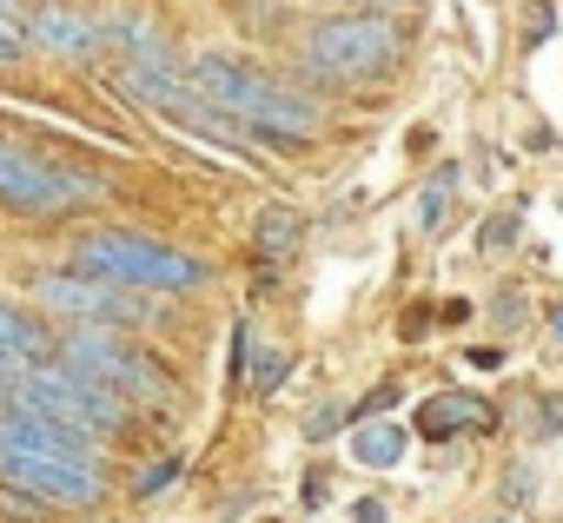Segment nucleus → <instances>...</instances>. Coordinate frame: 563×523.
Listing matches in <instances>:
<instances>
[{"label":"nucleus","mask_w":563,"mask_h":523,"mask_svg":"<svg viewBox=\"0 0 563 523\" xmlns=\"http://www.w3.org/2000/svg\"><path fill=\"white\" fill-rule=\"evenodd\" d=\"M411 444H418V431H411L405 418H365V424H352V437H345V450H352L358 470H398V464L411 457Z\"/></svg>","instance_id":"13"},{"label":"nucleus","mask_w":563,"mask_h":523,"mask_svg":"<svg viewBox=\"0 0 563 523\" xmlns=\"http://www.w3.org/2000/svg\"><path fill=\"white\" fill-rule=\"evenodd\" d=\"M471 319H477L471 299H444V305H438V325H471Z\"/></svg>","instance_id":"30"},{"label":"nucleus","mask_w":563,"mask_h":523,"mask_svg":"<svg viewBox=\"0 0 563 523\" xmlns=\"http://www.w3.org/2000/svg\"><path fill=\"white\" fill-rule=\"evenodd\" d=\"M192 87L225 120H239L252 133V146H265V153L292 159V153H312L319 133H325V100L312 87L272 74V67H258V60H245L232 47H199L192 54Z\"/></svg>","instance_id":"1"},{"label":"nucleus","mask_w":563,"mask_h":523,"mask_svg":"<svg viewBox=\"0 0 563 523\" xmlns=\"http://www.w3.org/2000/svg\"><path fill=\"white\" fill-rule=\"evenodd\" d=\"M0 477L34 490L54 510H107L113 503V470H87V464L47 457V450H21V444H0Z\"/></svg>","instance_id":"8"},{"label":"nucleus","mask_w":563,"mask_h":523,"mask_svg":"<svg viewBox=\"0 0 563 523\" xmlns=\"http://www.w3.org/2000/svg\"><path fill=\"white\" fill-rule=\"evenodd\" d=\"M431 325H438V305H411V319L398 325V338H405V345H418V338H424Z\"/></svg>","instance_id":"29"},{"label":"nucleus","mask_w":563,"mask_h":523,"mask_svg":"<svg viewBox=\"0 0 563 523\" xmlns=\"http://www.w3.org/2000/svg\"><path fill=\"white\" fill-rule=\"evenodd\" d=\"M464 365H477V371H504V352H497V345H471Z\"/></svg>","instance_id":"31"},{"label":"nucleus","mask_w":563,"mask_h":523,"mask_svg":"<svg viewBox=\"0 0 563 523\" xmlns=\"http://www.w3.org/2000/svg\"><path fill=\"white\" fill-rule=\"evenodd\" d=\"M497 497H504L510 510H523V503L537 497V464H510V470H504V483H497Z\"/></svg>","instance_id":"23"},{"label":"nucleus","mask_w":563,"mask_h":523,"mask_svg":"<svg viewBox=\"0 0 563 523\" xmlns=\"http://www.w3.org/2000/svg\"><path fill=\"white\" fill-rule=\"evenodd\" d=\"M517 238H523V205H497V212L477 225V258H504Z\"/></svg>","instance_id":"16"},{"label":"nucleus","mask_w":563,"mask_h":523,"mask_svg":"<svg viewBox=\"0 0 563 523\" xmlns=\"http://www.w3.org/2000/svg\"><path fill=\"white\" fill-rule=\"evenodd\" d=\"M306 8H325V14H418L424 0H306Z\"/></svg>","instance_id":"20"},{"label":"nucleus","mask_w":563,"mask_h":523,"mask_svg":"<svg viewBox=\"0 0 563 523\" xmlns=\"http://www.w3.org/2000/svg\"><path fill=\"white\" fill-rule=\"evenodd\" d=\"M530 437H563V391H543V398H537Z\"/></svg>","instance_id":"25"},{"label":"nucleus","mask_w":563,"mask_h":523,"mask_svg":"<svg viewBox=\"0 0 563 523\" xmlns=\"http://www.w3.org/2000/svg\"><path fill=\"white\" fill-rule=\"evenodd\" d=\"M497 404L490 398H477V391H431L424 404H418V418H411V431L424 437V444H451V437H477V431H497Z\"/></svg>","instance_id":"12"},{"label":"nucleus","mask_w":563,"mask_h":523,"mask_svg":"<svg viewBox=\"0 0 563 523\" xmlns=\"http://www.w3.org/2000/svg\"><path fill=\"white\" fill-rule=\"evenodd\" d=\"M556 34V8H550V0H537V8L523 14V47H543Z\"/></svg>","instance_id":"26"},{"label":"nucleus","mask_w":563,"mask_h":523,"mask_svg":"<svg viewBox=\"0 0 563 523\" xmlns=\"http://www.w3.org/2000/svg\"><path fill=\"white\" fill-rule=\"evenodd\" d=\"M27 305H34L54 332H133V338H153V332L173 325V299L87 279V272L60 266V258L27 272Z\"/></svg>","instance_id":"5"},{"label":"nucleus","mask_w":563,"mask_h":523,"mask_svg":"<svg viewBox=\"0 0 563 523\" xmlns=\"http://www.w3.org/2000/svg\"><path fill=\"white\" fill-rule=\"evenodd\" d=\"M8 411H14V378L0 371V418H8Z\"/></svg>","instance_id":"33"},{"label":"nucleus","mask_w":563,"mask_h":523,"mask_svg":"<svg viewBox=\"0 0 563 523\" xmlns=\"http://www.w3.org/2000/svg\"><path fill=\"white\" fill-rule=\"evenodd\" d=\"M27 60H34L27 34H21V27H8V21H0V74H21Z\"/></svg>","instance_id":"24"},{"label":"nucleus","mask_w":563,"mask_h":523,"mask_svg":"<svg viewBox=\"0 0 563 523\" xmlns=\"http://www.w3.org/2000/svg\"><path fill=\"white\" fill-rule=\"evenodd\" d=\"M345 523H391V503L385 497H352L345 503Z\"/></svg>","instance_id":"28"},{"label":"nucleus","mask_w":563,"mask_h":523,"mask_svg":"<svg viewBox=\"0 0 563 523\" xmlns=\"http://www.w3.org/2000/svg\"><path fill=\"white\" fill-rule=\"evenodd\" d=\"M225 371H232V385H252V325H245V319L232 325V345H225Z\"/></svg>","instance_id":"22"},{"label":"nucleus","mask_w":563,"mask_h":523,"mask_svg":"<svg viewBox=\"0 0 563 523\" xmlns=\"http://www.w3.org/2000/svg\"><path fill=\"white\" fill-rule=\"evenodd\" d=\"M120 199V179L93 159H67L54 146L0 133V212L27 225H74L80 212H100Z\"/></svg>","instance_id":"3"},{"label":"nucleus","mask_w":563,"mask_h":523,"mask_svg":"<svg viewBox=\"0 0 563 523\" xmlns=\"http://www.w3.org/2000/svg\"><path fill=\"white\" fill-rule=\"evenodd\" d=\"M405 404V378H385V385H372L358 404H352V418L365 424V418H385V411H398Z\"/></svg>","instance_id":"21"},{"label":"nucleus","mask_w":563,"mask_h":523,"mask_svg":"<svg viewBox=\"0 0 563 523\" xmlns=\"http://www.w3.org/2000/svg\"><path fill=\"white\" fill-rule=\"evenodd\" d=\"M60 365H74L80 378H93L100 391L126 398L140 418H159L179 404V378L166 371L159 352H146V338L133 332H60Z\"/></svg>","instance_id":"7"},{"label":"nucleus","mask_w":563,"mask_h":523,"mask_svg":"<svg viewBox=\"0 0 563 523\" xmlns=\"http://www.w3.org/2000/svg\"><path fill=\"white\" fill-rule=\"evenodd\" d=\"M286 378H292V352H258L252 358V398H278Z\"/></svg>","instance_id":"18"},{"label":"nucleus","mask_w":563,"mask_h":523,"mask_svg":"<svg viewBox=\"0 0 563 523\" xmlns=\"http://www.w3.org/2000/svg\"><path fill=\"white\" fill-rule=\"evenodd\" d=\"M54 352H60V332L27 299H0V371L21 378L34 365H54Z\"/></svg>","instance_id":"11"},{"label":"nucleus","mask_w":563,"mask_h":523,"mask_svg":"<svg viewBox=\"0 0 563 523\" xmlns=\"http://www.w3.org/2000/svg\"><path fill=\"white\" fill-rule=\"evenodd\" d=\"M339 418H352V404H345V411H339V404H319V411L306 418V437H312V444H325V437L339 431Z\"/></svg>","instance_id":"27"},{"label":"nucleus","mask_w":563,"mask_h":523,"mask_svg":"<svg viewBox=\"0 0 563 523\" xmlns=\"http://www.w3.org/2000/svg\"><path fill=\"white\" fill-rule=\"evenodd\" d=\"M405 47L411 34L398 14H312L292 41V67L325 93H358L391 80L405 67Z\"/></svg>","instance_id":"4"},{"label":"nucleus","mask_w":563,"mask_h":523,"mask_svg":"<svg viewBox=\"0 0 563 523\" xmlns=\"http://www.w3.org/2000/svg\"><path fill=\"white\" fill-rule=\"evenodd\" d=\"M299 245H306V212L299 205H286V199H265L258 205V219H252V266H258V292L265 286H278V272L299 258Z\"/></svg>","instance_id":"10"},{"label":"nucleus","mask_w":563,"mask_h":523,"mask_svg":"<svg viewBox=\"0 0 563 523\" xmlns=\"http://www.w3.org/2000/svg\"><path fill=\"white\" fill-rule=\"evenodd\" d=\"M179 477H186V450H166V457L140 464V477L126 483V497H133V503H153V497H166V490H173Z\"/></svg>","instance_id":"15"},{"label":"nucleus","mask_w":563,"mask_h":523,"mask_svg":"<svg viewBox=\"0 0 563 523\" xmlns=\"http://www.w3.org/2000/svg\"><path fill=\"white\" fill-rule=\"evenodd\" d=\"M550 338L563 345V305H550Z\"/></svg>","instance_id":"34"},{"label":"nucleus","mask_w":563,"mask_h":523,"mask_svg":"<svg viewBox=\"0 0 563 523\" xmlns=\"http://www.w3.org/2000/svg\"><path fill=\"white\" fill-rule=\"evenodd\" d=\"M484 319H490V325L510 338V332H523V319H530V299H523L517 286H497V299H490V312H484Z\"/></svg>","instance_id":"19"},{"label":"nucleus","mask_w":563,"mask_h":523,"mask_svg":"<svg viewBox=\"0 0 563 523\" xmlns=\"http://www.w3.org/2000/svg\"><path fill=\"white\" fill-rule=\"evenodd\" d=\"M54 516H60L54 503H41L34 490H21V483L0 477V523H54Z\"/></svg>","instance_id":"17"},{"label":"nucleus","mask_w":563,"mask_h":523,"mask_svg":"<svg viewBox=\"0 0 563 523\" xmlns=\"http://www.w3.org/2000/svg\"><path fill=\"white\" fill-rule=\"evenodd\" d=\"M14 411L54 418V424L80 431V437H93V444H107V450H126V444L140 437V424H146L126 398L100 391L93 378H80V371L60 365V358H54V365H34V371L14 378Z\"/></svg>","instance_id":"6"},{"label":"nucleus","mask_w":563,"mask_h":523,"mask_svg":"<svg viewBox=\"0 0 563 523\" xmlns=\"http://www.w3.org/2000/svg\"><path fill=\"white\" fill-rule=\"evenodd\" d=\"M60 266L126 286V292H153V299H199L219 286V266L206 252H186L146 225H74Z\"/></svg>","instance_id":"2"},{"label":"nucleus","mask_w":563,"mask_h":523,"mask_svg":"<svg viewBox=\"0 0 563 523\" xmlns=\"http://www.w3.org/2000/svg\"><path fill=\"white\" fill-rule=\"evenodd\" d=\"M27 47L60 60V67H87L107 54V34H100V8L87 0H34L27 14Z\"/></svg>","instance_id":"9"},{"label":"nucleus","mask_w":563,"mask_h":523,"mask_svg":"<svg viewBox=\"0 0 563 523\" xmlns=\"http://www.w3.org/2000/svg\"><path fill=\"white\" fill-rule=\"evenodd\" d=\"M27 14H34V0H0V21L21 27V34H27Z\"/></svg>","instance_id":"32"},{"label":"nucleus","mask_w":563,"mask_h":523,"mask_svg":"<svg viewBox=\"0 0 563 523\" xmlns=\"http://www.w3.org/2000/svg\"><path fill=\"white\" fill-rule=\"evenodd\" d=\"M451 192H457V159H438L424 192H418V232H438L444 212H451Z\"/></svg>","instance_id":"14"}]
</instances>
